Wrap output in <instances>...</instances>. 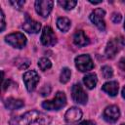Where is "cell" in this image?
<instances>
[{"label": "cell", "mask_w": 125, "mask_h": 125, "mask_svg": "<svg viewBox=\"0 0 125 125\" xmlns=\"http://www.w3.org/2000/svg\"><path fill=\"white\" fill-rule=\"evenodd\" d=\"M119 66L121 67V69L125 70V57L120 60V62H119Z\"/></svg>", "instance_id": "cell-27"}, {"label": "cell", "mask_w": 125, "mask_h": 125, "mask_svg": "<svg viewBox=\"0 0 125 125\" xmlns=\"http://www.w3.org/2000/svg\"><path fill=\"white\" fill-rule=\"evenodd\" d=\"M21 27L23 30H25L28 33H37V32H39V30L41 28V24H40V22H38V21L30 19L28 16H26L25 21L22 23Z\"/></svg>", "instance_id": "cell-13"}, {"label": "cell", "mask_w": 125, "mask_h": 125, "mask_svg": "<svg viewBox=\"0 0 125 125\" xmlns=\"http://www.w3.org/2000/svg\"><path fill=\"white\" fill-rule=\"evenodd\" d=\"M22 79H23V82H24V85H25L27 91L28 92H32L35 89V87L37 86L40 77H39V75H38V73L36 71L28 70L23 74Z\"/></svg>", "instance_id": "cell-6"}, {"label": "cell", "mask_w": 125, "mask_h": 125, "mask_svg": "<svg viewBox=\"0 0 125 125\" xmlns=\"http://www.w3.org/2000/svg\"><path fill=\"white\" fill-rule=\"evenodd\" d=\"M66 104V97L63 92H57L53 100L45 101L42 103V106L48 110H59Z\"/></svg>", "instance_id": "cell-2"}, {"label": "cell", "mask_w": 125, "mask_h": 125, "mask_svg": "<svg viewBox=\"0 0 125 125\" xmlns=\"http://www.w3.org/2000/svg\"><path fill=\"white\" fill-rule=\"evenodd\" d=\"M50 92H51V87H50L49 85H45V86L40 90L41 96H47V95L50 94Z\"/></svg>", "instance_id": "cell-24"}, {"label": "cell", "mask_w": 125, "mask_h": 125, "mask_svg": "<svg viewBox=\"0 0 125 125\" xmlns=\"http://www.w3.org/2000/svg\"><path fill=\"white\" fill-rule=\"evenodd\" d=\"M102 90L107 93L109 96L114 97L118 93V83L116 81H108L103 85Z\"/></svg>", "instance_id": "cell-15"}, {"label": "cell", "mask_w": 125, "mask_h": 125, "mask_svg": "<svg viewBox=\"0 0 125 125\" xmlns=\"http://www.w3.org/2000/svg\"><path fill=\"white\" fill-rule=\"evenodd\" d=\"M38 66H39V68H40L41 70L45 71V70L51 68L52 62H51V61H50L49 59H47V58H42V59H40L39 62H38Z\"/></svg>", "instance_id": "cell-20"}, {"label": "cell", "mask_w": 125, "mask_h": 125, "mask_svg": "<svg viewBox=\"0 0 125 125\" xmlns=\"http://www.w3.org/2000/svg\"><path fill=\"white\" fill-rule=\"evenodd\" d=\"M104 16H105V12L102 8L95 9L90 15L91 21L102 31H104L105 29V22H104Z\"/></svg>", "instance_id": "cell-5"}, {"label": "cell", "mask_w": 125, "mask_h": 125, "mask_svg": "<svg viewBox=\"0 0 125 125\" xmlns=\"http://www.w3.org/2000/svg\"><path fill=\"white\" fill-rule=\"evenodd\" d=\"M54 2L51 0H37L35 2V11L37 14L43 18H46L50 15L53 9Z\"/></svg>", "instance_id": "cell-8"}, {"label": "cell", "mask_w": 125, "mask_h": 125, "mask_svg": "<svg viewBox=\"0 0 125 125\" xmlns=\"http://www.w3.org/2000/svg\"><path fill=\"white\" fill-rule=\"evenodd\" d=\"M120 125H125V123H122V124H120Z\"/></svg>", "instance_id": "cell-31"}, {"label": "cell", "mask_w": 125, "mask_h": 125, "mask_svg": "<svg viewBox=\"0 0 125 125\" xmlns=\"http://www.w3.org/2000/svg\"><path fill=\"white\" fill-rule=\"evenodd\" d=\"M52 119L49 115L37 110H30L21 116H14L10 120V125H30L33 122L39 125H49Z\"/></svg>", "instance_id": "cell-1"}, {"label": "cell", "mask_w": 125, "mask_h": 125, "mask_svg": "<svg viewBox=\"0 0 125 125\" xmlns=\"http://www.w3.org/2000/svg\"><path fill=\"white\" fill-rule=\"evenodd\" d=\"M89 124V122L88 121H82L81 123H79L78 125H88Z\"/></svg>", "instance_id": "cell-28"}, {"label": "cell", "mask_w": 125, "mask_h": 125, "mask_svg": "<svg viewBox=\"0 0 125 125\" xmlns=\"http://www.w3.org/2000/svg\"><path fill=\"white\" fill-rule=\"evenodd\" d=\"M5 40L8 44L13 46L14 48L21 49L23 48L26 44V37L21 32H14L5 37Z\"/></svg>", "instance_id": "cell-4"}, {"label": "cell", "mask_w": 125, "mask_h": 125, "mask_svg": "<svg viewBox=\"0 0 125 125\" xmlns=\"http://www.w3.org/2000/svg\"><path fill=\"white\" fill-rule=\"evenodd\" d=\"M70 76H71L70 69L67 68V67H63L62 69V72H61V75H60V81L64 84V83L68 82V80L70 79Z\"/></svg>", "instance_id": "cell-19"}, {"label": "cell", "mask_w": 125, "mask_h": 125, "mask_svg": "<svg viewBox=\"0 0 125 125\" xmlns=\"http://www.w3.org/2000/svg\"><path fill=\"white\" fill-rule=\"evenodd\" d=\"M121 15L119 14V13H114L113 15H112V17H111V20H112V21L114 22V23H118L120 21H121Z\"/></svg>", "instance_id": "cell-25"}, {"label": "cell", "mask_w": 125, "mask_h": 125, "mask_svg": "<svg viewBox=\"0 0 125 125\" xmlns=\"http://www.w3.org/2000/svg\"><path fill=\"white\" fill-rule=\"evenodd\" d=\"M59 4L64 10H71L76 6L77 2L76 1H72V0H62V1H59Z\"/></svg>", "instance_id": "cell-21"}, {"label": "cell", "mask_w": 125, "mask_h": 125, "mask_svg": "<svg viewBox=\"0 0 125 125\" xmlns=\"http://www.w3.org/2000/svg\"><path fill=\"white\" fill-rule=\"evenodd\" d=\"M125 46V38L118 37L111 39L105 48V56L108 59H112L115 57V55Z\"/></svg>", "instance_id": "cell-3"}, {"label": "cell", "mask_w": 125, "mask_h": 125, "mask_svg": "<svg viewBox=\"0 0 125 125\" xmlns=\"http://www.w3.org/2000/svg\"><path fill=\"white\" fill-rule=\"evenodd\" d=\"M70 24H71L70 21L67 18H64V17L59 18L58 21H57V26L62 32H67L69 30V28H70Z\"/></svg>", "instance_id": "cell-18"}, {"label": "cell", "mask_w": 125, "mask_h": 125, "mask_svg": "<svg viewBox=\"0 0 125 125\" xmlns=\"http://www.w3.org/2000/svg\"><path fill=\"white\" fill-rule=\"evenodd\" d=\"M0 14H1V28L0 30L3 31L4 28H5V16H4V13H3V10H0Z\"/></svg>", "instance_id": "cell-26"}, {"label": "cell", "mask_w": 125, "mask_h": 125, "mask_svg": "<svg viewBox=\"0 0 125 125\" xmlns=\"http://www.w3.org/2000/svg\"><path fill=\"white\" fill-rule=\"evenodd\" d=\"M10 3H11V5H12L14 8H16L17 10H21V9L22 8V6L24 5V1H13V0H11Z\"/></svg>", "instance_id": "cell-23"}, {"label": "cell", "mask_w": 125, "mask_h": 125, "mask_svg": "<svg viewBox=\"0 0 125 125\" xmlns=\"http://www.w3.org/2000/svg\"><path fill=\"white\" fill-rule=\"evenodd\" d=\"M75 65L78 70L85 72L91 70L94 67V62L89 55H80L75 58Z\"/></svg>", "instance_id": "cell-7"}, {"label": "cell", "mask_w": 125, "mask_h": 125, "mask_svg": "<svg viewBox=\"0 0 125 125\" xmlns=\"http://www.w3.org/2000/svg\"><path fill=\"white\" fill-rule=\"evenodd\" d=\"M71 97L73 101L80 104H85L88 100V96L79 84H74L71 88Z\"/></svg>", "instance_id": "cell-9"}, {"label": "cell", "mask_w": 125, "mask_h": 125, "mask_svg": "<svg viewBox=\"0 0 125 125\" xmlns=\"http://www.w3.org/2000/svg\"><path fill=\"white\" fill-rule=\"evenodd\" d=\"M73 42L78 47H84L89 44V39L83 30H77L73 35Z\"/></svg>", "instance_id": "cell-14"}, {"label": "cell", "mask_w": 125, "mask_h": 125, "mask_svg": "<svg viewBox=\"0 0 125 125\" xmlns=\"http://www.w3.org/2000/svg\"><path fill=\"white\" fill-rule=\"evenodd\" d=\"M83 82H84V84L86 85V87L88 89H93V88L96 87L97 82H98L97 75L95 73H89V74H87V75L84 76Z\"/></svg>", "instance_id": "cell-17"}, {"label": "cell", "mask_w": 125, "mask_h": 125, "mask_svg": "<svg viewBox=\"0 0 125 125\" xmlns=\"http://www.w3.org/2000/svg\"><path fill=\"white\" fill-rule=\"evenodd\" d=\"M101 72H102L103 77L105 78V79H108V78H110V77L113 75V70H112V68H111L110 66H108V65L103 66L102 69H101Z\"/></svg>", "instance_id": "cell-22"}, {"label": "cell", "mask_w": 125, "mask_h": 125, "mask_svg": "<svg viewBox=\"0 0 125 125\" xmlns=\"http://www.w3.org/2000/svg\"><path fill=\"white\" fill-rule=\"evenodd\" d=\"M121 94H122V97L125 99V86L123 87V89H122V93H121Z\"/></svg>", "instance_id": "cell-29"}, {"label": "cell", "mask_w": 125, "mask_h": 125, "mask_svg": "<svg viewBox=\"0 0 125 125\" xmlns=\"http://www.w3.org/2000/svg\"><path fill=\"white\" fill-rule=\"evenodd\" d=\"M103 116H104V120H106L107 122L114 123L118 120V118L120 116L119 108L116 105H109V106L105 107V109L104 110Z\"/></svg>", "instance_id": "cell-11"}, {"label": "cell", "mask_w": 125, "mask_h": 125, "mask_svg": "<svg viewBox=\"0 0 125 125\" xmlns=\"http://www.w3.org/2000/svg\"><path fill=\"white\" fill-rule=\"evenodd\" d=\"M41 43L44 46H53L57 43V37L54 30L50 26H45L41 34Z\"/></svg>", "instance_id": "cell-10"}, {"label": "cell", "mask_w": 125, "mask_h": 125, "mask_svg": "<svg viewBox=\"0 0 125 125\" xmlns=\"http://www.w3.org/2000/svg\"><path fill=\"white\" fill-rule=\"evenodd\" d=\"M89 2H90V3H92V4H99V3H101L102 1H91V0H90Z\"/></svg>", "instance_id": "cell-30"}, {"label": "cell", "mask_w": 125, "mask_h": 125, "mask_svg": "<svg viewBox=\"0 0 125 125\" xmlns=\"http://www.w3.org/2000/svg\"><path fill=\"white\" fill-rule=\"evenodd\" d=\"M82 117V111L80 108L76 107V106H72L70 107L64 114V119L67 123H76L78 120H80Z\"/></svg>", "instance_id": "cell-12"}, {"label": "cell", "mask_w": 125, "mask_h": 125, "mask_svg": "<svg viewBox=\"0 0 125 125\" xmlns=\"http://www.w3.org/2000/svg\"><path fill=\"white\" fill-rule=\"evenodd\" d=\"M124 28H125V21H124Z\"/></svg>", "instance_id": "cell-32"}, {"label": "cell", "mask_w": 125, "mask_h": 125, "mask_svg": "<svg viewBox=\"0 0 125 125\" xmlns=\"http://www.w3.org/2000/svg\"><path fill=\"white\" fill-rule=\"evenodd\" d=\"M4 104H5V106H6L7 109L14 110V109H18V108H21V106H23V102L21 100L9 98V99H7L5 101Z\"/></svg>", "instance_id": "cell-16"}]
</instances>
